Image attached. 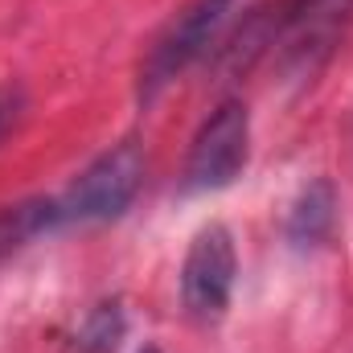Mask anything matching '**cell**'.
I'll return each instance as SVG.
<instances>
[{"label":"cell","instance_id":"cell-1","mask_svg":"<svg viewBox=\"0 0 353 353\" xmlns=\"http://www.w3.org/2000/svg\"><path fill=\"white\" fill-rule=\"evenodd\" d=\"M144 185V152L136 140H123L115 148H107L103 157H94L83 173L70 181V189L58 201V218L62 226L70 222H111L119 218L136 193Z\"/></svg>","mask_w":353,"mask_h":353},{"label":"cell","instance_id":"cell-2","mask_svg":"<svg viewBox=\"0 0 353 353\" xmlns=\"http://www.w3.org/2000/svg\"><path fill=\"white\" fill-rule=\"evenodd\" d=\"M234 4L239 0H189L173 21L165 25V33L152 41V50L144 58V70H140V99L144 103L157 99L189 62H197L214 46V37L230 21Z\"/></svg>","mask_w":353,"mask_h":353},{"label":"cell","instance_id":"cell-3","mask_svg":"<svg viewBox=\"0 0 353 353\" xmlns=\"http://www.w3.org/2000/svg\"><path fill=\"white\" fill-rule=\"evenodd\" d=\"M251 157V115L247 103L226 99L210 111V119L197 128L189 161H185V189L189 193H218L234 185Z\"/></svg>","mask_w":353,"mask_h":353},{"label":"cell","instance_id":"cell-4","mask_svg":"<svg viewBox=\"0 0 353 353\" xmlns=\"http://www.w3.org/2000/svg\"><path fill=\"white\" fill-rule=\"evenodd\" d=\"M234 275H239V255H234V239L226 226H205L193 234L189 255L181 267V300L185 312L193 321H218L230 304L234 292Z\"/></svg>","mask_w":353,"mask_h":353},{"label":"cell","instance_id":"cell-5","mask_svg":"<svg viewBox=\"0 0 353 353\" xmlns=\"http://www.w3.org/2000/svg\"><path fill=\"white\" fill-rule=\"evenodd\" d=\"M353 12V0H283L271 21V37H288L296 58L329 50L337 29Z\"/></svg>","mask_w":353,"mask_h":353},{"label":"cell","instance_id":"cell-6","mask_svg":"<svg viewBox=\"0 0 353 353\" xmlns=\"http://www.w3.org/2000/svg\"><path fill=\"white\" fill-rule=\"evenodd\" d=\"M62 218H58V201L54 197H29V201H17V205H0V263L17 251H25L33 239L58 230Z\"/></svg>","mask_w":353,"mask_h":353},{"label":"cell","instance_id":"cell-7","mask_svg":"<svg viewBox=\"0 0 353 353\" xmlns=\"http://www.w3.org/2000/svg\"><path fill=\"white\" fill-rule=\"evenodd\" d=\"M333 222H337V189H333V181L321 176L296 197V205L288 214V239L296 247H316L329 239Z\"/></svg>","mask_w":353,"mask_h":353},{"label":"cell","instance_id":"cell-8","mask_svg":"<svg viewBox=\"0 0 353 353\" xmlns=\"http://www.w3.org/2000/svg\"><path fill=\"white\" fill-rule=\"evenodd\" d=\"M123 329H128V321H123L119 300L99 304V308H90V316L83 321V329H79V337H74V350L79 353H111L119 345Z\"/></svg>","mask_w":353,"mask_h":353},{"label":"cell","instance_id":"cell-9","mask_svg":"<svg viewBox=\"0 0 353 353\" xmlns=\"http://www.w3.org/2000/svg\"><path fill=\"white\" fill-rule=\"evenodd\" d=\"M12 119H17V99L8 90H0V136L12 128Z\"/></svg>","mask_w":353,"mask_h":353},{"label":"cell","instance_id":"cell-10","mask_svg":"<svg viewBox=\"0 0 353 353\" xmlns=\"http://www.w3.org/2000/svg\"><path fill=\"white\" fill-rule=\"evenodd\" d=\"M140 353H161V350H157V345H144V350H140Z\"/></svg>","mask_w":353,"mask_h":353}]
</instances>
